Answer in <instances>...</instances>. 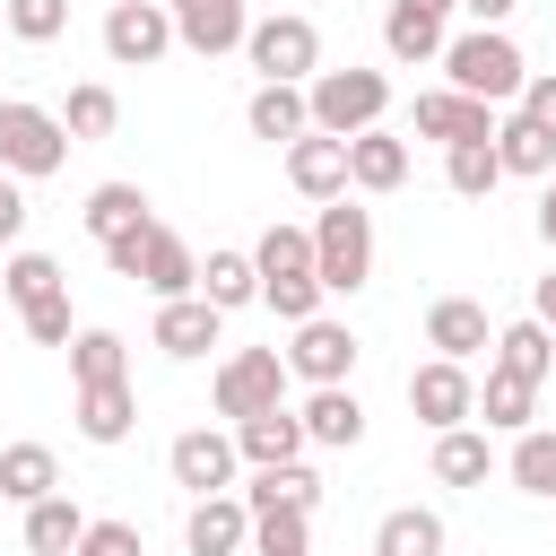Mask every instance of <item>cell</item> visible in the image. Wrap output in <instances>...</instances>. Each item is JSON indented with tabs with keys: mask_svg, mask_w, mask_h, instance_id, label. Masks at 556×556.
<instances>
[{
	"mask_svg": "<svg viewBox=\"0 0 556 556\" xmlns=\"http://www.w3.org/2000/svg\"><path fill=\"white\" fill-rule=\"evenodd\" d=\"M443 87H460V96H478V104H521L530 61H521V43H513L504 26H469V35L443 43Z\"/></svg>",
	"mask_w": 556,
	"mask_h": 556,
	"instance_id": "obj_1",
	"label": "cell"
},
{
	"mask_svg": "<svg viewBox=\"0 0 556 556\" xmlns=\"http://www.w3.org/2000/svg\"><path fill=\"white\" fill-rule=\"evenodd\" d=\"M252 269H261V304L278 321H313L321 313V269H313V226H269L252 243Z\"/></svg>",
	"mask_w": 556,
	"mask_h": 556,
	"instance_id": "obj_2",
	"label": "cell"
},
{
	"mask_svg": "<svg viewBox=\"0 0 556 556\" xmlns=\"http://www.w3.org/2000/svg\"><path fill=\"white\" fill-rule=\"evenodd\" d=\"M243 61L261 70V87H313L321 78V26L295 9H269V17H252Z\"/></svg>",
	"mask_w": 556,
	"mask_h": 556,
	"instance_id": "obj_3",
	"label": "cell"
},
{
	"mask_svg": "<svg viewBox=\"0 0 556 556\" xmlns=\"http://www.w3.org/2000/svg\"><path fill=\"white\" fill-rule=\"evenodd\" d=\"M304 104H313V130L321 139H356V130H382V113H391V78L382 70H321L313 87H304Z\"/></svg>",
	"mask_w": 556,
	"mask_h": 556,
	"instance_id": "obj_4",
	"label": "cell"
},
{
	"mask_svg": "<svg viewBox=\"0 0 556 556\" xmlns=\"http://www.w3.org/2000/svg\"><path fill=\"white\" fill-rule=\"evenodd\" d=\"M313 269H321V295H356L374 278V208L330 200L313 217Z\"/></svg>",
	"mask_w": 556,
	"mask_h": 556,
	"instance_id": "obj_5",
	"label": "cell"
},
{
	"mask_svg": "<svg viewBox=\"0 0 556 556\" xmlns=\"http://www.w3.org/2000/svg\"><path fill=\"white\" fill-rule=\"evenodd\" d=\"M70 130H61V113H43V104H26V96H0V174H17V182H43V174H61L70 165Z\"/></svg>",
	"mask_w": 556,
	"mask_h": 556,
	"instance_id": "obj_6",
	"label": "cell"
},
{
	"mask_svg": "<svg viewBox=\"0 0 556 556\" xmlns=\"http://www.w3.org/2000/svg\"><path fill=\"white\" fill-rule=\"evenodd\" d=\"M269 408H287V348H235L226 365H217V417H269Z\"/></svg>",
	"mask_w": 556,
	"mask_h": 556,
	"instance_id": "obj_7",
	"label": "cell"
},
{
	"mask_svg": "<svg viewBox=\"0 0 556 556\" xmlns=\"http://www.w3.org/2000/svg\"><path fill=\"white\" fill-rule=\"evenodd\" d=\"M165 52H174V9H165V0H113V9H104V61L148 70V61H165Z\"/></svg>",
	"mask_w": 556,
	"mask_h": 556,
	"instance_id": "obj_8",
	"label": "cell"
},
{
	"mask_svg": "<svg viewBox=\"0 0 556 556\" xmlns=\"http://www.w3.org/2000/svg\"><path fill=\"white\" fill-rule=\"evenodd\" d=\"M408 408H417V426H434V434L469 426V417H478V382H469V365H452V356H426V365L408 374Z\"/></svg>",
	"mask_w": 556,
	"mask_h": 556,
	"instance_id": "obj_9",
	"label": "cell"
},
{
	"mask_svg": "<svg viewBox=\"0 0 556 556\" xmlns=\"http://www.w3.org/2000/svg\"><path fill=\"white\" fill-rule=\"evenodd\" d=\"M165 469H174V486H191V504H200V495H235V469H243V452H235V434H217V426H191V434H174Z\"/></svg>",
	"mask_w": 556,
	"mask_h": 556,
	"instance_id": "obj_10",
	"label": "cell"
},
{
	"mask_svg": "<svg viewBox=\"0 0 556 556\" xmlns=\"http://www.w3.org/2000/svg\"><path fill=\"white\" fill-rule=\"evenodd\" d=\"M165 9H174V43L200 61H226L252 35V0H165Z\"/></svg>",
	"mask_w": 556,
	"mask_h": 556,
	"instance_id": "obj_11",
	"label": "cell"
},
{
	"mask_svg": "<svg viewBox=\"0 0 556 556\" xmlns=\"http://www.w3.org/2000/svg\"><path fill=\"white\" fill-rule=\"evenodd\" d=\"M287 374H295V382H313V391H330V382H348V374H356V330H348V321H330V313H313V321H295V348H287Z\"/></svg>",
	"mask_w": 556,
	"mask_h": 556,
	"instance_id": "obj_12",
	"label": "cell"
},
{
	"mask_svg": "<svg viewBox=\"0 0 556 556\" xmlns=\"http://www.w3.org/2000/svg\"><path fill=\"white\" fill-rule=\"evenodd\" d=\"M452 9H460V0H391V9H382V52H391V61H443Z\"/></svg>",
	"mask_w": 556,
	"mask_h": 556,
	"instance_id": "obj_13",
	"label": "cell"
},
{
	"mask_svg": "<svg viewBox=\"0 0 556 556\" xmlns=\"http://www.w3.org/2000/svg\"><path fill=\"white\" fill-rule=\"evenodd\" d=\"M417 139H443V148L495 139V104H478L460 87H434V96H417Z\"/></svg>",
	"mask_w": 556,
	"mask_h": 556,
	"instance_id": "obj_14",
	"label": "cell"
},
{
	"mask_svg": "<svg viewBox=\"0 0 556 556\" xmlns=\"http://www.w3.org/2000/svg\"><path fill=\"white\" fill-rule=\"evenodd\" d=\"M426 348H434V356H452V365L486 356V348H495V321H486V304H469V295H443V304H426Z\"/></svg>",
	"mask_w": 556,
	"mask_h": 556,
	"instance_id": "obj_15",
	"label": "cell"
},
{
	"mask_svg": "<svg viewBox=\"0 0 556 556\" xmlns=\"http://www.w3.org/2000/svg\"><path fill=\"white\" fill-rule=\"evenodd\" d=\"M182 547L191 556H243L252 547V504L243 495H200L191 521H182Z\"/></svg>",
	"mask_w": 556,
	"mask_h": 556,
	"instance_id": "obj_16",
	"label": "cell"
},
{
	"mask_svg": "<svg viewBox=\"0 0 556 556\" xmlns=\"http://www.w3.org/2000/svg\"><path fill=\"white\" fill-rule=\"evenodd\" d=\"M287 182L304 191V200H348V139H321V130H304L295 148H287Z\"/></svg>",
	"mask_w": 556,
	"mask_h": 556,
	"instance_id": "obj_17",
	"label": "cell"
},
{
	"mask_svg": "<svg viewBox=\"0 0 556 556\" xmlns=\"http://www.w3.org/2000/svg\"><path fill=\"white\" fill-rule=\"evenodd\" d=\"M217 330H226V313H217L208 295H174V304H156V348H165L174 365L208 356V348H217Z\"/></svg>",
	"mask_w": 556,
	"mask_h": 556,
	"instance_id": "obj_18",
	"label": "cell"
},
{
	"mask_svg": "<svg viewBox=\"0 0 556 556\" xmlns=\"http://www.w3.org/2000/svg\"><path fill=\"white\" fill-rule=\"evenodd\" d=\"M295 417H304V443H321V452H356V443H365V400H356L348 382L313 391Z\"/></svg>",
	"mask_w": 556,
	"mask_h": 556,
	"instance_id": "obj_19",
	"label": "cell"
},
{
	"mask_svg": "<svg viewBox=\"0 0 556 556\" xmlns=\"http://www.w3.org/2000/svg\"><path fill=\"white\" fill-rule=\"evenodd\" d=\"M139 287H148L156 304H174V295H200V252H191L174 226H156V235H148V261H139Z\"/></svg>",
	"mask_w": 556,
	"mask_h": 556,
	"instance_id": "obj_20",
	"label": "cell"
},
{
	"mask_svg": "<svg viewBox=\"0 0 556 556\" xmlns=\"http://www.w3.org/2000/svg\"><path fill=\"white\" fill-rule=\"evenodd\" d=\"M495 156H504V174H521V182H556V130H539L521 104L495 122Z\"/></svg>",
	"mask_w": 556,
	"mask_h": 556,
	"instance_id": "obj_21",
	"label": "cell"
},
{
	"mask_svg": "<svg viewBox=\"0 0 556 556\" xmlns=\"http://www.w3.org/2000/svg\"><path fill=\"white\" fill-rule=\"evenodd\" d=\"M400 182H408V139L356 130L348 139V191H400Z\"/></svg>",
	"mask_w": 556,
	"mask_h": 556,
	"instance_id": "obj_22",
	"label": "cell"
},
{
	"mask_svg": "<svg viewBox=\"0 0 556 556\" xmlns=\"http://www.w3.org/2000/svg\"><path fill=\"white\" fill-rule=\"evenodd\" d=\"M235 452H243L252 469H287V460H304V417H295V408L243 417V426H235Z\"/></svg>",
	"mask_w": 556,
	"mask_h": 556,
	"instance_id": "obj_23",
	"label": "cell"
},
{
	"mask_svg": "<svg viewBox=\"0 0 556 556\" xmlns=\"http://www.w3.org/2000/svg\"><path fill=\"white\" fill-rule=\"evenodd\" d=\"M130 426H139V391L130 382H87L78 391V434L87 443H130Z\"/></svg>",
	"mask_w": 556,
	"mask_h": 556,
	"instance_id": "obj_24",
	"label": "cell"
},
{
	"mask_svg": "<svg viewBox=\"0 0 556 556\" xmlns=\"http://www.w3.org/2000/svg\"><path fill=\"white\" fill-rule=\"evenodd\" d=\"M43 495H61L52 443H9L0 452V504H43Z\"/></svg>",
	"mask_w": 556,
	"mask_h": 556,
	"instance_id": "obj_25",
	"label": "cell"
},
{
	"mask_svg": "<svg viewBox=\"0 0 556 556\" xmlns=\"http://www.w3.org/2000/svg\"><path fill=\"white\" fill-rule=\"evenodd\" d=\"M495 365L521 382H556V330L547 321H504L495 330Z\"/></svg>",
	"mask_w": 556,
	"mask_h": 556,
	"instance_id": "obj_26",
	"label": "cell"
},
{
	"mask_svg": "<svg viewBox=\"0 0 556 556\" xmlns=\"http://www.w3.org/2000/svg\"><path fill=\"white\" fill-rule=\"evenodd\" d=\"M243 504H252V513H321V478H313L304 460H287V469H252Z\"/></svg>",
	"mask_w": 556,
	"mask_h": 556,
	"instance_id": "obj_27",
	"label": "cell"
},
{
	"mask_svg": "<svg viewBox=\"0 0 556 556\" xmlns=\"http://www.w3.org/2000/svg\"><path fill=\"white\" fill-rule=\"evenodd\" d=\"M243 122H252V139H304L313 130V104H304V87H252V104H243Z\"/></svg>",
	"mask_w": 556,
	"mask_h": 556,
	"instance_id": "obj_28",
	"label": "cell"
},
{
	"mask_svg": "<svg viewBox=\"0 0 556 556\" xmlns=\"http://www.w3.org/2000/svg\"><path fill=\"white\" fill-rule=\"evenodd\" d=\"M148 226V191L139 182H96L87 191V235L96 243H122V235H139Z\"/></svg>",
	"mask_w": 556,
	"mask_h": 556,
	"instance_id": "obj_29",
	"label": "cell"
},
{
	"mask_svg": "<svg viewBox=\"0 0 556 556\" xmlns=\"http://www.w3.org/2000/svg\"><path fill=\"white\" fill-rule=\"evenodd\" d=\"M530 408H539V382H521V374L486 365V391H478V417H486V434H530Z\"/></svg>",
	"mask_w": 556,
	"mask_h": 556,
	"instance_id": "obj_30",
	"label": "cell"
},
{
	"mask_svg": "<svg viewBox=\"0 0 556 556\" xmlns=\"http://www.w3.org/2000/svg\"><path fill=\"white\" fill-rule=\"evenodd\" d=\"M200 295H208L217 313L261 304V269H252V252H208V261H200Z\"/></svg>",
	"mask_w": 556,
	"mask_h": 556,
	"instance_id": "obj_31",
	"label": "cell"
},
{
	"mask_svg": "<svg viewBox=\"0 0 556 556\" xmlns=\"http://www.w3.org/2000/svg\"><path fill=\"white\" fill-rule=\"evenodd\" d=\"M486 469H495V443H486L478 426L434 434V478H443V486H486Z\"/></svg>",
	"mask_w": 556,
	"mask_h": 556,
	"instance_id": "obj_32",
	"label": "cell"
},
{
	"mask_svg": "<svg viewBox=\"0 0 556 556\" xmlns=\"http://www.w3.org/2000/svg\"><path fill=\"white\" fill-rule=\"evenodd\" d=\"M78 539H87V513H78L70 495L26 504V547H35V556H78Z\"/></svg>",
	"mask_w": 556,
	"mask_h": 556,
	"instance_id": "obj_33",
	"label": "cell"
},
{
	"mask_svg": "<svg viewBox=\"0 0 556 556\" xmlns=\"http://www.w3.org/2000/svg\"><path fill=\"white\" fill-rule=\"evenodd\" d=\"M374 556H443V513H426V504H400V513H382V530H374Z\"/></svg>",
	"mask_w": 556,
	"mask_h": 556,
	"instance_id": "obj_34",
	"label": "cell"
},
{
	"mask_svg": "<svg viewBox=\"0 0 556 556\" xmlns=\"http://www.w3.org/2000/svg\"><path fill=\"white\" fill-rule=\"evenodd\" d=\"M504 478H513L521 495H547V504H556V426H530V434H513V452H504Z\"/></svg>",
	"mask_w": 556,
	"mask_h": 556,
	"instance_id": "obj_35",
	"label": "cell"
},
{
	"mask_svg": "<svg viewBox=\"0 0 556 556\" xmlns=\"http://www.w3.org/2000/svg\"><path fill=\"white\" fill-rule=\"evenodd\" d=\"M70 382H78V391H87V382H130L122 330H78V339H70Z\"/></svg>",
	"mask_w": 556,
	"mask_h": 556,
	"instance_id": "obj_36",
	"label": "cell"
},
{
	"mask_svg": "<svg viewBox=\"0 0 556 556\" xmlns=\"http://www.w3.org/2000/svg\"><path fill=\"white\" fill-rule=\"evenodd\" d=\"M113 122H122V96H113L104 78H78L70 104H61V130H70V139H113Z\"/></svg>",
	"mask_w": 556,
	"mask_h": 556,
	"instance_id": "obj_37",
	"label": "cell"
},
{
	"mask_svg": "<svg viewBox=\"0 0 556 556\" xmlns=\"http://www.w3.org/2000/svg\"><path fill=\"white\" fill-rule=\"evenodd\" d=\"M443 182H452L460 200H486V191L504 182V156H495V139H469V148H443Z\"/></svg>",
	"mask_w": 556,
	"mask_h": 556,
	"instance_id": "obj_38",
	"label": "cell"
},
{
	"mask_svg": "<svg viewBox=\"0 0 556 556\" xmlns=\"http://www.w3.org/2000/svg\"><path fill=\"white\" fill-rule=\"evenodd\" d=\"M0 287H9V304H17V313H35L43 295H61V261H52V252H9Z\"/></svg>",
	"mask_w": 556,
	"mask_h": 556,
	"instance_id": "obj_39",
	"label": "cell"
},
{
	"mask_svg": "<svg viewBox=\"0 0 556 556\" xmlns=\"http://www.w3.org/2000/svg\"><path fill=\"white\" fill-rule=\"evenodd\" d=\"M252 556H313V513H252Z\"/></svg>",
	"mask_w": 556,
	"mask_h": 556,
	"instance_id": "obj_40",
	"label": "cell"
},
{
	"mask_svg": "<svg viewBox=\"0 0 556 556\" xmlns=\"http://www.w3.org/2000/svg\"><path fill=\"white\" fill-rule=\"evenodd\" d=\"M70 26V0H9V35L17 43H52Z\"/></svg>",
	"mask_w": 556,
	"mask_h": 556,
	"instance_id": "obj_41",
	"label": "cell"
},
{
	"mask_svg": "<svg viewBox=\"0 0 556 556\" xmlns=\"http://www.w3.org/2000/svg\"><path fill=\"white\" fill-rule=\"evenodd\" d=\"M17 321H26V339H35V348H70V339H78V330H70V287H61V295H43V304H35V313H17Z\"/></svg>",
	"mask_w": 556,
	"mask_h": 556,
	"instance_id": "obj_42",
	"label": "cell"
},
{
	"mask_svg": "<svg viewBox=\"0 0 556 556\" xmlns=\"http://www.w3.org/2000/svg\"><path fill=\"white\" fill-rule=\"evenodd\" d=\"M78 556H148V547H139V521H87Z\"/></svg>",
	"mask_w": 556,
	"mask_h": 556,
	"instance_id": "obj_43",
	"label": "cell"
},
{
	"mask_svg": "<svg viewBox=\"0 0 556 556\" xmlns=\"http://www.w3.org/2000/svg\"><path fill=\"white\" fill-rule=\"evenodd\" d=\"M521 113H530L539 130H556V70H530V87H521Z\"/></svg>",
	"mask_w": 556,
	"mask_h": 556,
	"instance_id": "obj_44",
	"label": "cell"
},
{
	"mask_svg": "<svg viewBox=\"0 0 556 556\" xmlns=\"http://www.w3.org/2000/svg\"><path fill=\"white\" fill-rule=\"evenodd\" d=\"M26 235V191H17V174H0V243H17Z\"/></svg>",
	"mask_w": 556,
	"mask_h": 556,
	"instance_id": "obj_45",
	"label": "cell"
},
{
	"mask_svg": "<svg viewBox=\"0 0 556 556\" xmlns=\"http://www.w3.org/2000/svg\"><path fill=\"white\" fill-rule=\"evenodd\" d=\"M530 321H547V330H556V269L530 287Z\"/></svg>",
	"mask_w": 556,
	"mask_h": 556,
	"instance_id": "obj_46",
	"label": "cell"
},
{
	"mask_svg": "<svg viewBox=\"0 0 556 556\" xmlns=\"http://www.w3.org/2000/svg\"><path fill=\"white\" fill-rule=\"evenodd\" d=\"M460 9H469V17H478V26H504V17H513V9H521V0H460Z\"/></svg>",
	"mask_w": 556,
	"mask_h": 556,
	"instance_id": "obj_47",
	"label": "cell"
},
{
	"mask_svg": "<svg viewBox=\"0 0 556 556\" xmlns=\"http://www.w3.org/2000/svg\"><path fill=\"white\" fill-rule=\"evenodd\" d=\"M539 243H547V252H556V182H547V191H539Z\"/></svg>",
	"mask_w": 556,
	"mask_h": 556,
	"instance_id": "obj_48",
	"label": "cell"
},
{
	"mask_svg": "<svg viewBox=\"0 0 556 556\" xmlns=\"http://www.w3.org/2000/svg\"><path fill=\"white\" fill-rule=\"evenodd\" d=\"M104 9H113V0H104Z\"/></svg>",
	"mask_w": 556,
	"mask_h": 556,
	"instance_id": "obj_49",
	"label": "cell"
}]
</instances>
